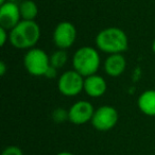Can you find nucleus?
<instances>
[{
	"label": "nucleus",
	"mask_w": 155,
	"mask_h": 155,
	"mask_svg": "<svg viewBox=\"0 0 155 155\" xmlns=\"http://www.w3.org/2000/svg\"><path fill=\"white\" fill-rule=\"evenodd\" d=\"M50 66V55L41 48H32L24 56L25 69L33 77H45Z\"/></svg>",
	"instance_id": "nucleus-4"
},
{
	"label": "nucleus",
	"mask_w": 155,
	"mask_h": 155,
	"mask_svg": "<svg viewBox=\"0 0 155 155\" xmlns=\"http://www.w3.org/2000/svg\"><path fill=\"white\" fill-rule=\"evenodd\" d=\"M96 48L99 51L110 54L124 53L129 48V37L127 33L117 27L102 29L96 35Z\"/></svg>",
	"instance_id": "nucleus-1"
},
{
	"label": "nucleus",
	"mask_w": 155,
	"mask_h": 155,
	"mask_svg": "<svg viewBox=\"0 0 155 155\" xmlns=\"http://www.w3.org/2000/svg\"><path fill=\"white\" fill-rule=\"evenodd\" d=\"M84 80L85 78L80 73L70 69L58 77V89L65 97H75L84 91Z\"/></svg>",
	"instance_id": "nucleus-5"
},
{
	"label": "nucleus",
	"mask_w": 155,
	"mask_h": 155,
	"mask_svg": "<svg viewBox=\"0 0 155 155\" xmlns=\"http://www.w3.org/2000/svg\"><path fill=\"white\" fill-rule=\"evenodd\" d=\"M1 155H24V152L17 146H9L2 151Z\"/></svg>",
	"instance_id": "nucleus-16"
},
{
	"label": "nucleus",
	"mask_w": 155,
	"mask_h": 155,
	"mask_svg": "<svg viewBox=\"0 0 155 155\" xmlns=\"http://www.w3.org/2000/svg\"><path fill=\"white\" fill-rule=\"evenodd\" d=\"M19 3L5 2L0 5V27L11 31L21 21Z\"/></svg>",
	"instance_id": "nucleus-9"
},
{
	"label": "nucleus",
	"mask_w": 155,
	"mask_h": 155,
	"mask_svg": "<svg viewBox=\"0 0 155 155\" xmlns=\"http://www.w3.org/2000/svg\"><path fill=\"white\" fill-rule=\"evenodd\" d=\"M71 64L73 70L79 72L82 77L87 78L96 74L101 66L99 50L91 46L80 47L73 53Z\"/></svg>",
	"instance_id": "nucleus-3"
},
{
	"label": "nucleus",
	"mask_w": 155,
	"mask_h": 155,
	"mask_svg": "<svg viewBox=\"0 0 155 155\" xmlns=\"http://www.w3.org/2000/svg\"><path fill=\"white\" fill-rule=\"evenodd\" d=\"M56 155H74V154H73V153H71V152H67V151H63V152L58 153Z\"/></svg>",
	"instance_id": "nucleus-20"
},
{
	"label": "nucleus",
	"mask_w": 155,
	"mask_h": 155,
	"mask_svg": "<svg viewBox=\"0 0 155 155\" xmlns=\"http://www.w3.org/2000/svg\"><path fill=\"white\" fill-rule=\"evenodd\" d=\"M20 15L22 20H35L38 14V8L33 0H22L19 2Z\"/></svg>",
	"instance_id": "nucleus-13"
},
{
	"label": "nucleus",
	"mask_w": 155,
	"mask_h": 155,
	"mask_svg": "<svg viewBox=\"0 0 155 155\" xmlns=\"http://www.w3.org/2000/svg\"><path fill=\"white\" fill-rule=\"evenodd\" d=\"M107 83L102 75L98 73L85 78L84 93L91 98H100L106 93Z\"/></svg>",
	"instance_id": "nucleus-10"
},
{
	"label": "nucleus",
	"mask_w": 155,
	"mask_h": 155,
	"mask_svg": "<svg viewBox=\"0 0 155 155\" xmlns=\"http://www.w3.org/2000/svg\"><path fill=\"white\" fill-rule=\"evenodd\" d=\"M9 33L10 44L19 50L35 48L41 38V28L35 20H21Z\"/></svg>",
	"instance_id": "nucleus-2"
},
{
	"label": "nucleus",
	"mask_w": 155,
	"mask_h": 155,
	"mask_svg": "<svg viewBox=\"0 0 155 155\" xmlns=\"http://www.w3.org/2000/svg\"><path fill=\"white\" fill-rule=\"evenodd\" d=\"M95 110L94 105L89 101H77L68 110L69 121L75 125H82L87 122H91Z\"/></svg>",
	"instance_id": "nucleus-8"
},
{
	"label": "nucleus",
	"mask_w": 155,
	"mask_h": 155,
	"mask_svg": "<svg viewBox=\"0 0 155 155\" xmlns=\"http://www.w3.org/2000/svg\"><path fill=\"white\" fill-rule=\"evenodd\" d=\"M127 60L122 53L110 54L103 63L104 72L110 78H118L125 71Z\"/></svg>",
	"instance_id": "nucleus-11"
},
{
	"label": "nucleus",
	"mask_w": 155,
	"mask_h": 155,
	"mask_svg": "<svg viewBox=\"0 0 155 155\" xmlns=\"http://www.w3.org/2000/svg\"><path fill=\"white\" fill-rule=\"evenodd\" d=\"M119 120L118 110L110 105H102L96 108L91 124L97 131L107 132L116 127Z\"/></svg>",
	"instance_id": "nucleus-6"
},
{
	"label": "nucleus",
	"mask_w": 155,
	"mask_h": 155,
	"mask_svg": "<svg viewBox=\"0 0 155 155\" xmlns=\"http://www.w3.org/2000/svg\"><path fill=\"white\" fill-rule=\"evenodd\" d=\"M78 32L75 26L70 21H61L54 28L52 38L58 49L67 50L74 45Z\"/></svg>",
	"instance_id": "nucleus-7"
},
{
	"label": "nucleus",
	"mask_w": 155,
	"mask_h": 155,
	"mask_svg": "<svg viewBox=\"0 0 155 155\" xmlns=\"http://www.w3.org/2000/svg\"><path fill=\"white\" fill-rule=\"evenodd\" d=\"M52 119H53V121L56 123H63V122H65V121L69 120L68 110L63 107L55 108V110L52 112Z\"/></svg>",
	"instance_id": "nucleus-15"
},
{
	"label": "nucleus",
	"mask_w": 155,
	"mask_h": 155,
	"mask_svg": "<svg viewBox=\"0 0 155 155\" xmlns=\"http://www.w3.org/2000/svg\"><path fill=\"white\" fill-rule=\"evenodd\" d=\"M9 2H14V3H18L20 2V1H22V0H8Z\"/></svg>",
	"instance_id": "nucleus-22"
},
{
	"label": "nucleus",
	"mask_w": 155,
	"mask_h": 155,
	"mask_svg": "<svg viewBox=\"0 0 155 155\" xmlns=\"http://www.w3.org/2000/svg\"><path fill=\"white\" fill-rule=\"evenodd\" d=\"M7 70H8L7 64H5L3 61H1V62H0V75L3 77V75L5 74V72H7Z\"/></svg>",
	"instance_id": "nucleus-19"
},
{
	"label": "nucleus",
	"mask_w": 155,
	"mask_h": 155,
	"mask_svg": "<svg viewBox=\"0 0 155 155\" xmlns=\"http://www.w3.org/2000/svg\"><path fill=\"white\" fill-rule=\"evenodd\" d=\"M58 69L50 66L49 68H48L47 72H46L45 78H47V79H54V78H56V75H58Z\"/></svg>",
	"instance_id": "nucleus-18"
},
{
	"label": "nucleus",
	"mask_w": 155,
	"mask_h": 155,
	"mask_svg": "<svg viewBox=\"0 0 155 155\" xmlns=\"http://www.w3.org/2000/svg\"><path fill=\"white\" fill-rule=\"evenodd\" d=\"M152 51H153V53L155 54V38L153 39V41H152Z\"/></svg>",
	"instance_id": "nucleus-21"
},
{
	"label": "nucleus",
	"mask_w": 155,
	"mask_h": 155,
	"mask_svg": "<svg viewBox=\"0 0 155 155\" xmlns=\"http://www.w3.org/2000/svg\"><path fill=\"white\" fill-rule=\"evenodd\" d=\"M5 2H8V0H0V5H3V3H5Z\"/></svg>",
	"instance_id": "nucleus-23"
},
{
	"label": "nucleus",
	"mask_w": 155,
	"mask_h": 155,
	"mask_svg": "<svg viewBox=\"0 0 155 155\" xmlns=\"http://www.w3.org/2000/svg\"><path fill=\"white\" fill-rule=\"evenodd\" d=\"M137 106L143 115L155 117V89L142 91L137 99Z\"/></svg>",
	"instance_id": "nucleus-12"
},
{
	"label": "nucleus",
	"mask_w": 155,
	"mask_h": 155,
	"mask_svg": "<svg viewBox=\"0 0 155 155\" xmlns=\"http://www.w3.org/2000/svg\"><path fill=\"white\" fill-rule=\"evenodd\" d=\"M9 38H10L9 31L0 27V46H1V47H5V44L9 41Z\"/></svg>",
	"instance_id": "nucleus-17"
},
{
	"label": "nucleus",
	"mask_w": 155,
	"mask_h": 155,
	"mask_svg": "<svg viewBox=\"0 0 155 155\" xmlns=\"http://www.w3.org/2000/svg\"><path fill=\"white\" fill-rule=\"evenodd\" d=\"M68 62V53L66 50L58 49L50 55V64L56 69H61L65 67Z\"/></svg>",
	"instance_id": "nucleus-14"
}]
</instances>
